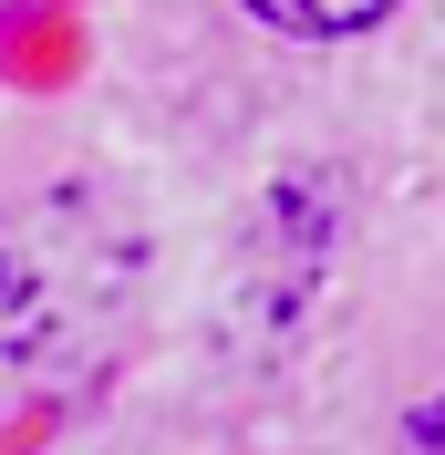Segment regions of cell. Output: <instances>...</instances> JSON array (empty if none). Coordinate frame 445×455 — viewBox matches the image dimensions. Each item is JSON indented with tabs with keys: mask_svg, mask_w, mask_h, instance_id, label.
Returning <instances> with one entry per match:
<instances>
[{
	"mask_svg": "<svg viewBox=\"0 0 445 455\" xmlns=\"http://www.w3.org/2000/svg\"><path fill=\"white\" fill-rule=\"evenodd\" d=\"M321 249H332V176L270 187V207H259V228H249V269H239V311L259 321V341L301 321L311 280H321Z\"/></svg>",
	"mask_w": 445,
	"mask_h": 455,
	"instance_id": "6da1fadb",
	"label": "cell"
},
{
	"mask_svg": "<svg viewBox=\"0 0 445 455\" xmlns=\"http://www.w3.org/2000/svg\"><path fill=\"white\" fill-rule=\"evenodd\" d=\"M84 300V269H73V238L53 218H0V383L31 372L53 352V331Z\"/></svg>",
	"mask_w": 445,
	"mask_h": 455,
	"instance_id": "7a4b0ae2",
	"label": "cell"
},
{
	"mask_svg": "<svg viewBox=\"0 0 445 455\" xmlns=\"http://www.w3.org/2000/svg\"><path fill=\"white\" fill-rule=\"evenodd\" d=\"M270 31H290V42H342V31H373L393 11V0H249Z\"/></svg>",
	"mask_w": 445,
	"mask_h": 455,
	"instance_id": "3957f363",
	"label": "cell"
},
{
	"mask_svg": "<svg viewBox=\"0 0 445 455\" xmlns=\"http://www.w3.org/2000/svg\"><path fill=\"white\" fill-rule=\"evenodd\" d=\"M404 435H415V445H445V403H415V425H404Z\"/></svg>",
	"mask_w": 445,
	"mask_h": 455,
	"instance_id": "277c9868",
	"label": "cell"
}]
</instances>
